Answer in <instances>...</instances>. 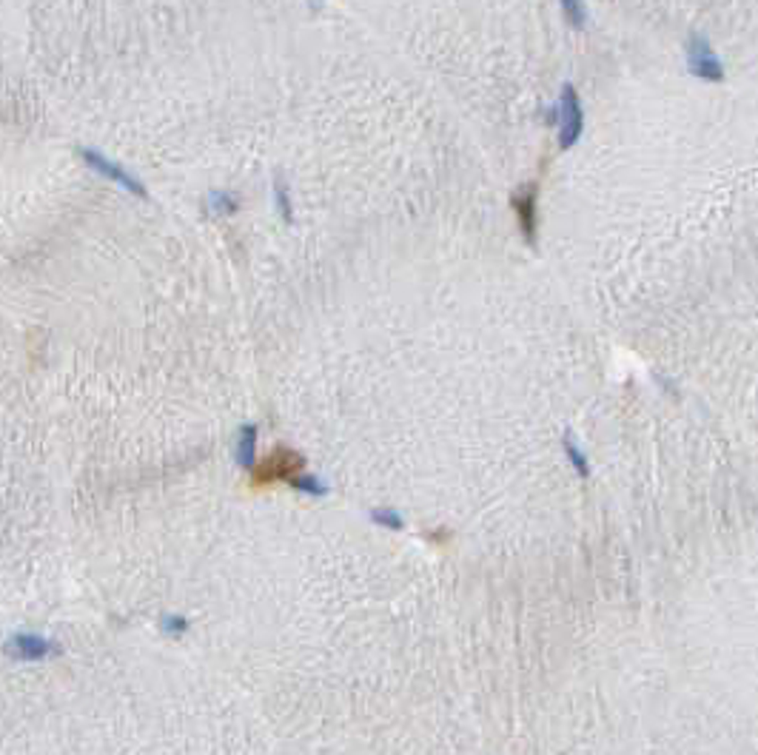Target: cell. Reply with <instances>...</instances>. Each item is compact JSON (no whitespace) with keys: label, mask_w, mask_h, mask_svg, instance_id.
Here are the masks:
<instances>
[{"label":"cell","mask_w":758,"mask_h":755,"mask_svg":"<svg viewBox=\"0 0 758 755\" xmlns=\"http://www.w3.org/2000/svg\"><path fill=\"white\" fill-rule=\"evenodd\" d=\"M539 186L541 180H528L510 194V208H514L516 225L522 231L524 245H536L539 237Z\"/></svg>","instance_id":"6da1fadb"},{"label":"cell","mask_w":758,"mask_h":755,"mask_svg":"<svg viewBox=\"0 0 758 755\" xmlns=\"http://www.w3.org/2000/svg\"><path fill=\"white\" fill-rule=\"evenodd\" d=\"M277 206L283 208V217L285 220H291V208H288V191H285V186L280 182V186H277Z\"/></svg>","instance_id":"4fadbf2b"},{"label":"cell","mask_w":758,"mask_h":755,"mask_svg":"<svg viewBox=\"0 0 758 755\" xmlns=\"http://www.w3.org/2000/svg\"><path fill=\"white\" fill-rule=\"evenodd\" d=\"M685 49H687V69L693 77H699L704 83H724V77H727L724 66L704 35L693 32L685 43Z\"/></svg>","instance_id":"3957f363"},{"label":"cell","mask_w":758,"mask_h":755,"mask_svg":"<svg viewBox=\"0 0 758 755\" xmlns=\"http://www.w3.org/2000/svg\"><path fill=\"white\" fill-rule=\"evenodd\" d=\"M562 12L567 14V23H570V26H576V29H582V26H584V18H587L584 4H574V0H565V4H562Z\"/></svg>","instance_id":"8fae6325"},{"label":"cell","mask_w":758,"mask_h":755,"mask_svg":"<svg viewBox=\"0 0 758 755\" xmlns=\"http://www.w3.org/2000/svg\"><path fill=\"white\" fill-rule=\"evenodd\" d=\"M231 199H234V194H226V191H214V194H211V197L206 199V206H209V208H211L214 214H220V217H223V214H231V211L237 208V203H231Z\"/></svg>","instance_id":"30bf717a"},{"label":"cell","mask_w":758,"mask_h":755,"mask_svg":"<svg viewBox=\"0 0 758 755\" xmlns=\"http://www.w3.org/2000/svg\"><path fill=\"white\" fill-rule=\"evenodd\" d=\"M81 154H83V160L95 168V172H100L106 180H112V182H117L120 189H126L129 194H137V197H149V191H146V186L141 180H137L132 172H126V168L123 165H117V163H112L106 157L103 151H98V148H81Z\"/></svg>","instance_id":"277c9868"},{"label":"cell","mask_w":758,"mask_h":755,"mask_svg":"<svg viewBox=\"0 0 758 755\" xmlns=\"http://www.w3.org/2000/svg\"><path fill=\"white\" fill-rule=\"evenodd\" d=\"M370 519H374L377 525L388 528V530H402V528H405V519H402V513L394 511V507H374V511H370Z\"/></svg>","instance_id":"ba28073f"},{"label":"cell","mask_w":758,"mask_h":755,"mask_svg":"<svg viewBox=\"0 0 758 755\" xmlns=\"http://www.w3.org/2000/svg\"><path fill=\"white\" fill-rule=\"evenodd\" d=\"M185 630H189V622L183 619V615H163V633L168 636H183Z\"/></svg>","instance_id":"7c38bea8"},{"label":"cell","mask_w":758,"mask_h":755,"mask_svg":"<svg viewBox=\"0 0 758 755\" xmlns=\"http://www.w3.org/2000/svg\"><path fill=\"white\" fill-rule=\"evenodd\" d=\"M257 459V425H243L237 437V462L243 471H251Z\"/></svg>","instance_id":"8992f818"},{"label":"cell","mask_w":758,"mask_h":755,"mask_svg":"<svg viewBox=\"0 0 758 755\" xmlns=\"http://www.w3.org/2000/svg\"><path fill=\"white\" fill-rule=\"evenodd\" d=\"M428 539H433V542H439V539H451V530H430Z\"/></svg>","instance_id":"5bb4252c"},{"label":"cell","mask_w":758,"mask_h":755,"mask_svg":"<svg viewBox=\"0 0 758 755\" xmlns=\"http://www.w3.org/2000/svg\"><path fill=\"white\" fill-rule=\"evenodd\" d=\"M559 148L567 151L579 143V137L584 131V109H582V98L574 83L562 86V98H559Z\"/></svg>","instance_id":"7a4b0ae2"},{"label":"cell","mask_w":758,"mask_h":755,"mask_svg":"<svg viewBox=\"0 0 758 755\" xmlns=\"http://www.w3.org/2000/svg\"><path fill=\"white\" fill-rule=\"evenodd\" d=\"M562 445H565V454H567V459H570V465L576 468V473L582 476V479H587V476H591V462H587V456H584V451L579 448V442L574 439V434H565Z\"/></svg>","instance_id":"52a82bcc"},{"label":"cell","mask_w":758,"mask_h":755,"mask_svg":"<svg viewBox=\"0 0 758 755\" xmlns=\"http://www.w3.org/2000/svg\"><path fill=\"white\" fill-rule=\"evenodd\" d=\"M60 653V644L38 633H14L6 641V656L14 661H43Z\"/></svg>","instance_id":"5b68a950"},{"label":"cell","mask_w":758,"mask_h":755,"mask_svg":"<svg viewBox=\"0 0 758 755\" xmlns=\"http://www.w3.org/2000/svg\"><path fill=\"white\" fill-rule=\"evenodd\" d=\"M291 488H297L300 493H308V496H322V493H328V485L317 479L314 473H300L297 479L291 482Z\"/></svg>","instance_id":"9c48e42d"}]
</instances>
